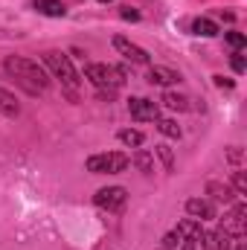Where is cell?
Masks as SVG:
<instances>
[{
  "instance_id": "cell-1",
  "label": "cell",
  "mask_w": 247,
  "mask_h": 250,
  "mask_svg": "<svg viewBox=\"0 0 247 250\" xmlns=\"http://www.w3.org/2000/svg\"><path fill=\"white\" fill-rule=\"evenodd\" d=\"M3 70L26 90V93H32V96H38V93H44L47 87H50V76L44 73V67H38V62H32V59H23V56H6V62H3Z\"/></svg>"
},
{
  "instance_id": "cell-2",
  "label": "cell",
  "mask_w": 247,
  "mask_h": 250,
  "mask_svg": "<svg viewBox=\"0 0 247 250\" xmlns=\"http://www.w3.org/2000/svg\"><path fill=\"white\" fill-rule=\"evenodd\" d=\"M84 79H90L96 90L117 93L125 82V70L111 67V64H84Z\"/></svg>"
},
{
  "instance_id": "cell-3",
  "label": "cell",
  "mask_w": 247,
  "mask_h": 250,
  "mask_svg": "<svg viewBox=\"0 0 247 250\" xmlns=\"http://www.w3.org/2000/svg\"><path fill=\"white\" fill-rule=\"evenodd\" d=\"M44 64L53 70L56 79H62V84L67 87L70 99H79V93H76V87H79V73H76V67L70 62V56H64V53H44Z\"/></svg>"
},
{
  "instance_id": "cell-4",
  "label": "cell",
  "mask_w": 247,
  "mask_h": 250,
  "mask_svg": "<svg viewBox=\"0 0 247 250\" xmlns=\"http://www.w3.org/2000/svg\"><path fill=\"white\" fill-rule=\"evenodd\" d=\"M128 157L120 151H102V154H90L87 157V172L93 175H120L128 169Z\"/></svg>"
},
{
  "instance_id": "cell-5",
  "label": "cell",
  "mask_w": 247,
  "mask_h": 250,
  "mask_svg": "<svg viewBox=\"0 0 247 250\" xmlns=\"http://www.w3.org/2000/svg\"><path fill=\"white\" fill-rule=\"evenodd\" d=\"M125 201H128V192L123 187H105L93 195V204L99 209H108V212H120L125 207Z\"/></svg>"
},
{
  "instance_id": "cell-6",
  "label": "cell",
  "mask_w": 247,
  "mask_h": 250,
  "mask_svg": "<svg viewBox=\"0 0 247 250\" xmlns=\"http://www.w3.org/2000/svg\"><path fill=\"white\" fill-rule=\"evenodd\" d=\"M128 111H131V117H134L137 123H154V120H160V108H157V102L143 99V96L128 99Z\"/></svg>"
},
{
  "instance_id": "cell-7",
  "label": "cell",
  "mask_w": 247,
  "mask_h": 250,
  "mask_svg": "<svg viewBox=\"0 0 247 250\" xmlns=\"http://www.w3.org/2000/svg\"><path fill=\"white\" fill-rule=\"evenodd\" d=\"M114 50H117L120 56H125L128 62H134V64H148V62H151V56H148L143 47L131 44V41L123 38V35H117V38H114Z\"/></svg>"
},
{
  "instance_id": "cell-8",
  "label": "cell",
  "mask_w": 247,
  "mask_h": 250,
  "mask_svg": "<svg viewBox=\"0 0 247 250\" xmlns=\"http://www.w3.org/2000/svg\"><path fill=\"white\" fill-rule=\"evenodd\" d=\"M186 212L195 221H212L215 218V207L209 201H204V198H189L186 201Z\"/></svg>"
},
{
  "instance_id": "cell-9",
  "label": "cell",
  "mask_w": 247,
  "mask_h": 250,
  "mask_svg": "<svg viewBox=\"0 0 247 250\" xmlns=\"http://www.w3.org/2000/svg\"><path fill=\"white\" fill-rule=\"evenodd\" d=\"M245 215H247V207H245V204H236V207H233V212L224 218V230H227L230 236L242 239V233H245Z\"/></svg>"
},
{
  "instance_id": "cell-10",
  "label": "cell",
  "mask_w": 247,
  "mask_h": 250,
  "mask_svg": "<svg viewBox=\"0 0 247 250\" xmlns=\"http://www.w3.org/2000/svg\"><path fill=\"white\" fill-rule=\"evenodd\" d=\"M148 82L151 84H160V87H169V84H178L181 82V73H175L169 67H151L148 70Z\"/></svg>"
},
{
  "instance_id": "cell-11",
  "label": "cell",
  "mask_w": 247,
  "mask_h": 250,
  "mask_svg": "<svg viewBox=\"0 0 247 250\" xmlns=\"http://www.w3.org/2000/svg\"><path fill=\"white\" fill-rule=\"evenodd\" d=\"M206 195H212V201H218V204H236L233 187L218 184V181H209V184H206Z\"/></svg>"
},
{
  "instance_id": "cell-12",
  "label": "cell",
  "mask_w": 247,
  "mask_h": 250,
  "mask_svg": "<svg viewBox=\"0 0 247 250\" xmlns=\"http://www.w3.org/2000/svg\"><path fill=\"white\" fill-rule=\"evenodd\" d=\"M131 163H134L143 175H151V172H154V154L145 151V148H137V151L131 154Z\"/></svg>"
},
{
  "instance_id": "cell-13",
  "label": "cell",
  "mask_w": 247,
  "mask_h": 250,
  "mask_svg": "<svg viewBox=\"0 0 247 250\" xmlns=\"http://www.w3.org/2000/svg\"><path fill=\"white\" fill-rule=\"evenodd\" d=\"M35 9H38L41 15H47V18H64V15H67V9H64L62 0H35Z\"/></svg>"
},
{
  "instance_id": "cell-14",
  "label": "cell",
  "mask_w": 247,
  "mask_h": 250,
  "mask_svg": "<svg viewBox=\"0 0 247 250\" xmlns=\"http://www.w3.org/2000/svg\"><path fill=\"white\" fill-rule=\"evenodd\" d=\"M175 233L181 236V239H201V221H195V218H184V221H178V227H175Z\"/></svg>"
},
{
  "instance_id": "cell-15",
  "label": "cell",
  "mask_w": 247,
  "mask_h": 250,
  "mask_svg": "<svg viewBox=\"0 0 247 250\" xmlns=\"http://www.w3.org/2000/svg\"><path fill=\"white\" fill-rule=\"evenodd\" d=\"M192 32H195V35H204V38H212V35H218V23L209 21V18H198V21L192 23Z\"/></svg>"
},
{
  "instance_id": "cell-16",
  "label": "cell",
  "mask_w": 247,
  "mask_h": 250,
  "mask_svg": "<svg viewBox=\"0 0 247 250\" xmlns=\"http://www.w3.org/2000/svg\"><path fill=\"white\" fill-rule=\"evenodd\" d=\"M163 105H166V108H172V111H186V108H189V99H186L184 93L166 90V93H163Z\"/></svg>"
},
{
  "instance_id": "cell-17",
  "label": "cell",
  "mask_w": 247,
  "mask_h": 250,
  "mask_svg": "<svg viewBox=\"0 0 247 250\" xmlns=\"http://www.w3.org/2000/svg\"><path fill=\"white\" fill-rule=\"evenodd\" d=\"M120 143H125L128 148H140V146L145 143V137H143V131H134V128H123V131H120Z\"/></svg>"
},
{
  "instance_id": "cell-18",
  "label": "cell",
  "mask_w": 247,
  "mask_h": 250,
  "mask_svg": "<svg viewBox=\"0 0 247 250\" xmlns=\"http://www.w3.org/2000/svg\"><path fill=\"white\" fill-rule=\"evenodd\" d=\"M0 114H6V117H15L18 114V99L6 87H0Z\"/></svg>"
},
{
  "instance_id": "cell-19",
  "label": "cell",
  "mask_w": 247,
  "mask_h": 250,
  "mask_svg": "<svg viewBox=\"0 0 247 250\" xmlns=\"http://www.w3.org/2000/svg\"><path fill=\"white\" fill-rule=\"evenodd\" d=\"M212 239H215V250H233L236 248V236H230L224 227H218V230L212 233Z\"/></svg>"
},
{
  "instance_id": "cell-20",
  "label": "cell",
  "mask_w": 247,
  "mask_h": 250,
  "mask_svg": "<svg viewBox=\"0 0 247 250\" xmlns=\"http://www.w3.org/2000/svg\"><path fill=\"white\" fill-rule=\"evenodd\" d=\"M154 154L163 160V166H166V172H175V151L169 148V146H154Z\"/></svg>"
},
{
  "instance_id": "cell-21",
  "label": "cell",
  "mask_w": 247,
  "mask_h": 250,
  "mask_svg": "<svg viewBox=\"0 0 247 250\" xmlns=\"http://www.w3.org/2000/svg\"><path fill=\"white\" fill-rule=\"evenodd\" d=\"M154 123H157V131H160V134H166V137H172V140L181 137V125L175 123V120H154Z\"/></svg>"
},
{
  "instance_id": "cell-22",
  "label": "cell",
  "mask_w": 247,
  "mask_h": 250,
  "mask_svg": "<svg viewBox=\"0 0 247 250\" xmlns=\"http://www.w3.org/2000/svg\"><path fill=\"white\" fill-rule=\"evenodd\" d=\"M181 245H184V239H181L175 230L163 236V250H181Z\"/></svg>"
},
{
  "instance_id": "cell-23",
  "label": "cell",
  "mask_w": 247,
  "mask_h": 250,
  "mask_svg": "<svg viewBox=\"0 0 247 250\" xmlns=\"http://www.w3.org/2000/svg\"><path fill=\"white\" fill-rule=\"evenodd\" d=\"M233 192H236V195H247V178H245V172H233Z\"/></svg>"
},
{
  "instance_id": "cell-24",
  "label": "cell",
  "mask_w": 247,
  "mask_h": 250,
  "mask_svg": "<svg viewBox=\"0 0 247 250\" xmlns=\"http://www.w3.org/2000/svg\"><path fill=\"white\" fill-rule=\"evenodd\" d=\"M227 44H230L233 50H242V47L247 44V38L242 35V32H227Z\"/></svg>"
},
{
  "instance_id": "cell-25",
  "label": "cell",
  "mask_w": 247,
  "mask_h": 250,
  "mask_svg": "<svg viewBox=\"0 0 247 250\" xmlns=\"http://www.w3.org/2000/svg\"><path fill=\"white\" fill-rule=\"evenodd\" d=\"M233 70H236V73H245L247 70V62H245V56H242V50L233 53Z\"/></svg>"
},
{
  "instance_id": "cell-26",
  "label": "cell",
  "mask_w": 247,
  "mask_h": 250,
  "mask_svg": "<svg viewBox=\"0 0 247 250\" xmlns=\"http://www.w3.org/2000/svg\"><path fill=\"white\" fill-rule=\"evenodd\" d=\"M120 15H123V21H140V12H134L131 6H125Z\"/></svg>"
},
{
  "instance_id": "cell-27",
  "label": "cell",
  "mask_w": 247,
  "mask_h": 250,
  "mask_svg": "<svg viewBox=\"0 0 247 250\" xmlns=\"http://www.w3.org/2000/svg\"><path fill=\"white\" fill-rule=\"evenodd\" d=\"M227 157H230L233 163H239V160H242V151H239V146H233V148L227 151Z\"/></svg>"
},
{
  "instance_id": "cell-28",
  "label": "cell",
  "mask_w": 247,
  "mask_h": 250,
  "mask_svg": "<svg viewBox=\"0 0 247 250\" xmlns=\"http://www.w3.org/2000/svg\"><path fill=\"white\" fill-rule=\"evenodd\" d=\"M212 79H215V84H218V87H233V82H230V79H224V76H212Z\"/></svg>"
},
{
  "instance_id": "cell-29",
  "label": "cell",
  "mask_w": 247,
  "mask_h": 250,
  "mask_svg": "<svg viewBox=\"0 0 247 250\" xmlns=\"http://www.w3.org/2000/svg\"><path fill=\"white\" fill-rule=\"evenodd\" d=\"M99 3H111V0H99Z\"/></svg>"
},
{
  "instance_id": "cell-30",
  "label": "cell",
  "mask_w": 247,
  "mask_h": 250,
  "mask_svg": "<svg viewBox=\"0 0 247 250\" xmlns=\"http://www.w3.org/2000/svg\"><path fill=\"white\" fill-rule=\"evenodd\" d=\"M160 250H163V248H160Z\"/></svg>"
}]
</instances>
